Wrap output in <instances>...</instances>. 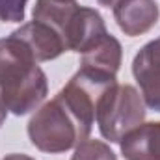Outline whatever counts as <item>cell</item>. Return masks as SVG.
I'll return each mask as SVG.
<instances>
[{"mask_svg":"<svg viewBox=\"0 0 160 160\" xmlns=\"http://www.w3.org/2000/svg\"><path fill=\"white\" fill-rule=\"evenodd\" d=\"M28 45L15 34L0 39V97L8 112L26 116L48 93L47 75Z\"/></svg>","mask_w":160,"mask_h":160,"instance_id":"6da1fadb","label":"cell"},{"mask_svg":"<svg viewBox=\"0 0 160 160\" xmlns=\"http://www.w3.org/2000/svg\"><path fill=\"white\" fill-rule=\"evenodd\" d=\"M91 127L84 125L60 95L45 102L28 123L30 142L43 153L58 155L88 140Z\"/></svg>","mask_w":160,"mask_h":160,"instance_id":"7a4b0ae2","label":"cell"},{"mask_svg":"<svg viewBox=\"0 0 160 160\" xmlns=\"http://www.w3.org/2000/svg\"><path fill=\"white\" fill-rule=\"evenodd\" d=\"M145 119V102L142 93L130 84H114L101 97L95 121L102 138L119 143L121 138Z\"/></svg>","mask_w":160,"mask_h":160,"instance_id":"3957f363","label":"cell"},{"mask_svg":"<svg viewBox=\"0 0 160 160\" xmlns=\"http://www.w3.org/2000/svg\"><path fill=\"white\" fill-rule=\"evenodd\" d=\"M132 75L147 108L160 112V38L149 41L132 60Z\"/></svg>","mask_w":160,"mask_h":160,"instance_id":"277c9868","label":"cell"},{"mask_svg":"<svg viewBox=\"0 0 160 160\" xmlns=\"http://www.w3.org/2000/svg\"><path fill=\"white\" fill-rule=\"evenodd\" d=\"M158 6L155 0H118L114 17L125 36L136 38L149 32L158 21Z\"/></svg>","mask_w":160,"mask_h":160,"instance_id":"5b68a950","label":"cell"},{"mask_svg":"<svg viewBox=\"0 0 160 160\" xmlns=\"http://www.w3.org/2000/svg\"><path fill=\"white\" fill-rule=\"evenodd\" d=\"M104 34H108V30L104 26L101 13L97 9L78 6L73 19L69 21L67 32H65V47H67V50L84 54Z\"/></svg>","mask_w":160,"mask_h":160,"instance_id":"8992f818","label":"cell"},{"mask_svg":"<svg viewBox=\"0 0 160 160\" xmlns=\"http://www.w3.org/2000/svg\"><path fill=\"white\" fill-rule=\"evenodd\" d=\"M13 34L28 45V48L32 50V54L36 56L38 62L54 60L67 50L60 34L54 28H50L48 24L39 22V21L26 22L19 30H15Z\"/></svg>","mask_w":160,"mask_h":160,"instance_id":"52a82bcc","label":"cell"},{"mask_svg":"<svg viewBox=\"0 0 160 160\" xmlns=\"http://www.w3.org/2000/svg\"><path fill=\"white\" fill-rule=\"evenodd\" d=\"M119 143L125 160H160V121L138 125Z\"/></svg>","mask_w":160,"mask_h":160,"instance_id":"ba28073f","label":"cell"},{"mask_svg":"<svg viewBox=\"0 0 160 160\" xmlns=\"http://www.w3.org/2000/svg\"><path fill=\"white\" fill-rule=\"evenodd\" d=\"M80 56H82V60H80L82 67H91L97 71L116 75L119 71L123 50H121V43L112 34H104Z\"/></svg>","mask_w":160,"mask_h":160,"instance_id":"9c48e42d","label":"cell"},{"mask_svg":"<svg viewBox=\"0 0 160 160\" xmlns=\"http://www.w3.org/2000/svg\"><path fill=\"white\" fill-rule=\"evenodd\" d=\"M71 160H118L116 153L101 140H84L77 145Z\"/></svg>","mask_w":160,"mask_h":160,"instance_id":"30bf717a","label":"cell"},{"mask_svg":"<svg viewBox=\"0 0 160 160\" xmlns=\"http://www.w3.org/2000/svg\"><path fill=\"white\" fill-rule=\"evenodd\" d=\"M28 0H0V21L21 22L24 21V9Z\"/></svg>","mask_w":160,"mask_h":160,"instance_id":"8fae6325","label":"cell"},{"mask_svg":"<svg viewBox=\"0 0 160 160\" xmlns=\"http://www.w3.org/2000/svg\"><path fill=\"white\" fill-rule=\"evenodd\" d=\"M4 160H34V158H30L26 155H21V153H11V155H8Z\"/></svg>","mask_w":160,"mask_h":160,"instance_id":"7c38bea8","label":"cell"},{"mask_svg":"<svg viewBox=\"0 0 160 160\" xmlns=\"http://www.w3.org/2000/svg\"><path fill=\"white\" fill-rule=\"evenodd\" d=\"M6 116H8V108H6V104H4V101L0 97V127H2V123L6 119Z\"/></svg>","mask_w":160,"mask_h":160,"instance_id":"4fadbf2b","label":"cell"},{"mask_svg":"<svg viewBox=\"0 0 160 160\" xmlns=\"http://www.w3.org/2000/svg\"><path fill=\"white\" fill-rule=\"evenodd\" d=\"M97 2H99V4H101V6H106V8H110V6H112V8H114V6H116V2H118V0H97Z\"/></svg>","mask_w":160,"mask_h":160,"instance_id":"5bb4252c","label":"cell"}]
</instances>
